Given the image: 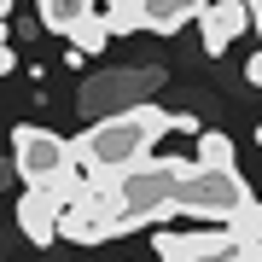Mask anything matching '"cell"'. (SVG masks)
<instances>
[{
  "mask_svg": "<svg viewBox=\"0 0 262 262\" xmlns=\"http://www.w3.org/2000/svg\"><path fill=\"white\" fill-rule=\"evenodd\" d=\"M181 117L163 111V105H140V111H122V117H105V122H88L82 134H76V169H82L88 181H122L128 169L146 163V151L163 140V134H175Z\"/></svg>",
  "mask_w": 262,
  "mask_h": 262,
  "instance_id": "1",
  "label": "cell"
},
{
  "mask_svg": "<svg viewBox=\"0 0 262 262\" xmlns=\"http://www.w3.org/2000/svg\"><path fill=\"white\" fill-rule=\"evenodd\" d=\"M70 163H76V146L64 140V134L35 128V122L12 128V169H18V181H29V187H53Z\"/></svg>",
  "mask_w": 262,
  "mask_h": 262,
  "instance_id": "2",
  "label": "cell"
},
{
  "mask_svg": "<svg viewBox=\"0 0 262 262\" xmlns=\"http://www.w3.org/2000/svg\"><path fill=\"white\" fill-rule=\"evenodd\" d=\"M215 0H111L99 12L111 24V35H128V29H151V35H175L181 24L204 18Z\"/></svg>",
  "mask_w": 262,
  "mask_h": 262,
  "instance_id": "3",
  "label": "cell"
},
{
  "mask_svg": "<svg viewBox=\"0 0 262 262\" xmlns=\"http://www.w3.org/2000/svg\"><path fill=\"white\" fill-rule=\"evenodd\" d=\"M158 82H163V70H122V76H105V82H88L82 88V117L105 122V117H122V111H140V105H151L146 94Z\"/></svg>",
  "mask_w": 262,
  "mask_h": 262,
  "instance_id": "4",
  "label": "cell"
},
{
  "mask_svg": "<svg viewBox=\"0 0 262 262\" xmlns=\"http://www.w3.org/2000/svg\"><path fill=\"white\" fill-rule=\"evenodd\" d=\"M245 29H256V24H251V6H245V0H215L204 18H198V35H204V53H210V58H222V53H227V47H233V41L245 35Z\"/></svg>",
  "mask_w": 262,
  "mask_h": 262,
  "instance_id": "5",
  "label": "cell"
},
{
  "mask_svg": "<svg viewBox=\"0 0 262 262\" xmlns=\"http://www.w3.org/2000/svg\"><path fill=\"white\" fill-rule=\"evenodd\" d=\"M58 222H64V210H58V198L47 187H29L18 198V227L29 233V245H53L58 239Z\"/></svg>",
  "mask_w": 262,
  "mask_h": 262,
  "instance_id": "6",
  "label": "cell"
},
{
  "mask_svg": "<svg viewBox=\"0 0 262 262\" xmlns=\"http://www.w3.org/2000/svg\"><path fill=\"white\" fill-rule=\"evenodd\" d=\"M99 6H111V0H35L41 24H47L53 35H64V41H70V29H76V24L99 18Z\"/></svg>",
  "mask_w": 262,
  "mask_h": 262,
  "instance_id": "7",
  "label": "cell"
},
{
  "mask_svg": "<svg viewBox=\"0 0 262 262\" xmlns=\"http://www.w3.org/2000/svg\"><path fill=\"white\" fill-rule=\"evenodd\" d=\"M198 163H204V169H233V140L215 134V128H204V134H198Z\"/></svg>",
  "mask_w": 262,
  "mask_h": 262,
  "instance_id": "8",
  "label": "cell"
},
{
  "mask_svg": "<svg viewBox=\"0 0 262 262\" xmlns=\"http://www.w3.org/2000/svg\"><path fill=\"white\" fill-rule=\"evenodd\" d=\"M70 41H76V53H105V47H111V24H105V18H88V24L70 29Z\"/></svg>",
  "mask_w": 262,
  "mask_h": 262,
  "instance_id": "9",
  "label": "cell"
},
{
  "mask_svg": "<svg viewBox=\"0 0 262 262\" xmlns=\"http://www.w3.org/2000/svg\"><path fill=\"white\" fill-rule=\"evenodd\" d=\"M198 262H262V251H256V245H245V239L233 233L222 251H210V256H198Z\"/></svg>",
  "mask_w": 262,
  "mask_h": 262,
  "instance_id": "10",
  "label": "cell"
},
{
  "mask_svg": "<svg viewBox=\"0 0 262 262\" xmlns=\"http://www.w3.org/2000/svg\"><path fill=\"white\" fill-rule=\"evenodd\" d=\"M233 233H239L245 245H256V251H262V204H251V210L239 215V222H233Z\"/></svg>",
  "mask_w": 262,
  "mask_h": 262,
  "instance_id": "11",
  "label": "cell"
},
{
  "mask_svg": "<svg viewBox=\"0 0 262 262\" xmlns=\"http://www.w3.org/2000/svg\"><path fill=\"white\" fill-rule=\"evenodd\" d=\"M12 64H18V53H12V35H6V24H0V76H6Z\"/></svg>",
  "mask_w": 262,
  "mask_h": 262,
  "instance_id": "12",
  "label": "cell"
},
{
  "mask_svg": "<svg viewBox=\"0 0 262 262\" xmlns=\"http://www.w3.org/2000/svg\"><path fill=\"white\" fill-rule=\"evenodd\" d=\"M245 82H256V88H262V53H251V64H245Z\"/></svg>",
  "mask_w": 262,
  "mask_h": 262,
  "instance_id": "13",
  "label": "cell"
},
{
  "mask_svg": "<svg viewBox=\"0 0 262 262\" xmlns=\"http://www.w3.org/2000/svg\"><path fill=\"white\" fill-rule=\"evenodd\" d=\"M251 6V24H256V35H262V0H245Z\"/></svg>",
  "mask_w": 262,
  "mask_h": 262,
  "instance_id": "14",
  "label": "cell"
}]
</instances>
